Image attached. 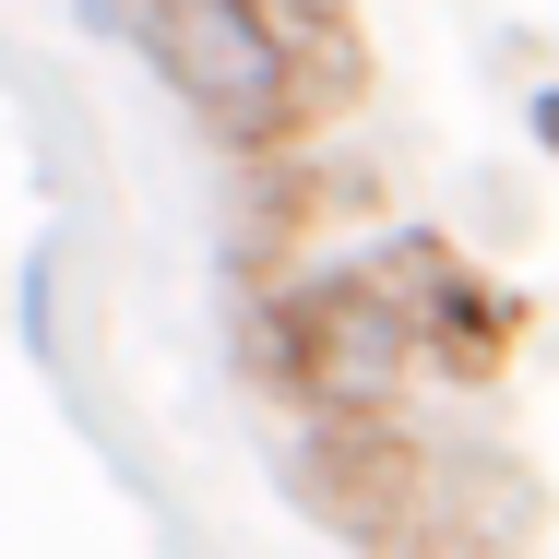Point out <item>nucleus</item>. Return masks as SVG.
I'll use <instances>...</instances> for the list:
<instances>
[{
  "label": "nucleus",
  "instance_id": "nucleus-1",
  "mask_svg": "<svg viewBox=\"0 0 559 559\" xmlns=\"http://www.w3.org/2000/svg\"><path fill=\"white\" fill-rule=\"evenodd\" d=\"M143 48L226 155H286L298 119L322 108L310 72H298V36L274 24V0H143Z\"/></svg>",
  "mask_w": 559,
  "mask_h": 559
},
{
  "label": "nucleus",
  "instance_id": "nucleus-2",
  "mask_svg": "<svg viewBox=\"0 0 559 559\" xmlns=\"http://www.w3.org/2000/svg\"><path fill=\"white\" fill-rule=\"evenodd\" d=\"M286 357H298V393L322 417H369L393 405V381L417 369V322H405V286L393 262H357V274H322L298 310H286Z\"/></svg>",
  "mask_w": 559,
  "mask_h": 559
}]
</instances>
